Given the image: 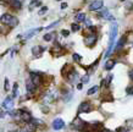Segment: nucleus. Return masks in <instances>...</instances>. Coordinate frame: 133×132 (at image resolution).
Listing matches in <instances>:
<instances>
[{"instance_id": "f8f14e48", "label": "nucleus", "mask_w": 133, "mask_h": 132, "mask_svg": "<svg viewBox=\"0 0 133 132\" xmlns=\"http://www.w3.org/2000/svg\"><path fill=\"white\" fill-rule=\"evenodd\" d=\"M55 98H56V93L51 92V91H48V92L45 93V96H44V102L45 103H51Z\"/></svg>"}, {"instance_id": "7c9ffc66", "label": "nucleus", "mask_w": 133, "mask_h": 132, "mask_svg": "<svg viewBox=\"0 0 133 132\" xmlns=\"http://www.w3.org/2000/svg\"><path fill=\"white\" fill-rule=\"evenodd\" d=\"M61 34H62L64 37H67L70 34V32L69 31H66V29H62V31H61Z\"/></svg>"}, {"instance_id": "f257e3e1", "label": "nucleus", "mask_w": 133, "mask_h": 132, "mask_svg": "<svg viewBox=\"0 0 133 132\" xmlns=\"http://www.w3.org/2000/svg\"><path fill=\"white\" fill-rule=\"evenodd\" d=\"M117 32H118V26H117L116 22H112L111 23V29H110V37H109V47H108V52L105 54V56H108L112 53L114 45H115V42H116V37H117Z\"/></svg>"}, {"instance_id": "9d476101", "label": "nucleus", "mask_w": 133, "mask_h": 132, "mask_svg": "<svg viewBox=\"0 0 133 132\" xmlns=\"http://www.w3.org/2000/svg\"><path fill=\"white\" fill-rule=\"evenodd\" d=\"M66 77H67V80L71 82V83H75L77 80H78V73H77V71H75V70H71V71L66 75Z\"/></svg>"}, {"instance_id": "f03ea898", "label": "nucleus", "mask_w": 133, "mask_h": 132, "mask_svg": "<svg viewBox=\"0 0 133 132\" xmlns=\"http://www.w3.org/2000/svg\"><path fill=\"white\" fill-rule=\"evenodd\" d=\"M1 22L9 27H16L17 23H18V20H17L15 16H12L10 14H4L1 16Z\"/></svg>"}, {"instance_id": "2f4dec72", "label": "nucleus", "mask_w": 133, "mask_h": 132, "mask_svg": "<svg viewBox=\"0 0 133 132\" xmlns=\"http://www.w3.org/2000/svg\"><path fill=\"white\" fill-rule=\"evenodd\" d=\"M9 89H10V87H9V80L6 78L5 80V91H9Z\"/></svg>"}, {"instance_id": "aec40b11", "label": "nucleus", "mask_w": 133, "mask_h": 132, "mask_svg": "<svg viewBox=\"0 0 133 132\" xmlns=\"http://www.w3.org/2000/svg\"><path fill=\"white\" fill-rule=\"evenodd\" d=\"M98 89H99V87H98V86H93L92 88H89V89H88L87 94H88V96H92V94H94V93L98 92Z\"/></svg>"}, {"instance_id": "2eb2a0df", "label": "nucleus", "mask_w": 133, "mask_h": 132, "mask_svg": "<svg viewBox=\"0 0 133 132\" xmlns=\"http://www.w3.org/2000/svg\"><path fill=\"white\" fill-rule=\"evenodd\" d=\"M98 17H100V18H108L109 17V10L108 9H101L100 11L98 12Z\"/></svg>"}, {"instance_id": "473e14b6", "label": "nucleus", "mask_w": 133, "mask_h": 132, "mask_svg": "<svg viewBox=\"0 0 133 132\" xmlns=\"http://www.w3.org/2000/svg\"><path fill=\"white\" fill-rule=\"evenodd\" d=\"M128 76H129V78H131V80H133V70H131V71L128 72Z\"/></svg>"}, {"instance_id": "f3484780", "label": "nucleus", "mask_w": 133, "mask_h": 132, "mask_svg": "<svg viewBox=\"0 0 133 132\" xmlns=\"http://www.w3.org/2000/svg\"><path fill=\"white\" fill-rule=\"evenodd\" d=\"M126 40H127V38H126L125 36H122V38L120 39V42L117 43V45H116V52L117 50H120V49H122V47L125 45V43H126Z\"/></svg>"}, {"instance_id": "5701e85b", "label": "nucleus", "mask_w": 133, "mask_h": 132, "mask_svg": "<svg viewBox=\"0 0 133 132\" xmlns=\"http://www.w3.org/2000/svg\"><path fill=\"white\" fill-rule=\"evenodd\" d=\"M17 89H18V84L15 83V84H14V96H12L14 98H16V97H17V93H18V91H17Z\"/></svg>"}, {"instance_id": "c756f323", "label": "nucleus", "mask_w": 133, "mask_h": 132, "mask_svg": "<svg viewBox=\"0 0 133 132\" xmlns=\"http://www.w3.org/2000/svg\"><path fill=\"white\" fill-rule=\"evenodd\" d=\"M126 125H127L129 128H132L133 127V120H132V119H131V120H127V121H126Z\"/></svg>"}, {"instance_id": "f704fd0d", "label": "nucleus", "mask_w": 133, "mask_h": 132, "mask_svg": "<svg viewBox=\"0 0 133 132\" xmlns=\"http://www.w3.org/2000/svg\"><path fill=\"white\" fill-rule=\"evenodd\" d=\"M85 24L90 27V20H89V18H87V20H85Z\"/></svg>"}, {"instance_id": "e433bc0d", "label": "nucleus", "mask_w": 133, "mask_h": 132, "mask_svg": "<svg viewBox=\"0 0 133 132\" xmlns=\"http://www.w3.org/2000/svg\"><path fill=\"white\" fill-rule=\"evenodd\" d=\"M56 1H61V0H56Z\"/></svg>"}, {"instance_id": "39448f33", "label": "nucleus", "mask_w": 133, "mask_h": 132, "mask_svg": "<svg viewBox=\"0 0 133 132\" xmlns=\"http://www.w3.org/2000/svg\"><path fill=\"white\" fill-rule=\"evenodd\" d=\"M3 109L8 110V111H12V109H14V98L12 97H6V99L3 103Z\"/></svg>"}, {"instance_id": "dca6fc26", "label": "nucleus", "mask_w": 133, "mask_h": 132, "mask_svg": "<svg viewBox=\"0 0 133 132\" xmlns=\"http://www.w3.org/2000/svg\"><path fill=\"white\" fill-rule=\"evenodd\" d=\"M39 31H42V27L37 28V29H32L31 32H28L27 34H26V36H24V38H26V39H29V38H32V37L34 36V34H37V33L39 32Z\"/></svg>"}, {"instance_id": "a211bd4d", "label": "nucleus", "mask_w": 133, "mask_h": 132, "mask_svg": "<svg viewBox=\"0 0 133 132\" xmlns=\"http://www.w3.org/2000/svg\"><path fill=\"white\" fill-rule=\"evenodd\" d=\"M75 18H76V21H78V22H82V21L87 20V18H85V14H84V12H79V14H77Z\"/></svg>"}, {"instance_id": "6e6552de", "label": "nucleus", "mask_w": 133, "mask_h": 132, "mask_svg": "<svg viewBox=\"0 0 133 132\" xmlns=\"http://www.w3.org/2000/svg\"><path fill=\"white\" fill-rule=\"evenodd\" d=\"M64 126H65V122L62 119H60V117H56L55 120L52 121V128H54L55 131H59L61 128H64Z\"/></svg>"}, {"instance_id": "393cba45", "label": "nucleus", "mask_w": 133, "mask_h": 132, "mask_svg": "<svg viewBox=\"0 0 133 132\" xmlns=\"http://www.w3.org/2000/svg\"><path fill=\"white\" fill-rule=\"evenodd\" d=\"M59 23H60V20H59V21H56V22H52L51 24H49L48 27H45V29H51L52 27H55V26H57V24H59Z\"/></svg>"}, {"instance_id": "72a5a7b5", "label": "nucleus", "mask_w": 133, "mask_h": 132, "mask_svg": "<svg viewBox=\"0 0 133 132\" xmlns=\"http://www.w3.org/2000/svg\"><path fill=\"white\" fill-rule=\"evenodd\" d=\"M66 8H67V4H66V3H62V4H61V9H62V10H65Z\"/></svg>"}, {"instance_id": "bb28decb", "label": "nucleus", "mask_w": 133, "mask_h": 132, "mask_svg": "<svg viewBox=\"0 0 133 132\" xmlns=\"http://www.w3.org/2000/svg\"><path fill=\"white\" fill-rule=\"evenodd\" d=\"M115 132H128V128L127 127H117L115 130Z\"/></svg>"}, {"instance_id": "4be33fe9", "label": "nucleus", "mask_w": 133, "mask_h": 132, "mask_svg": "<svg viewBox=\"0 0 133 132\" xmlns=\"http://www.w3.org/2000/svg\"><path fill=\"white\" fill-rule=\"evenodd\" d=\"M46 11H48V8H46V6H43V8L41 9V10H39V11H38V15H44V14H46Z\"/></svg>"}, {"instance_id": "6ab92c4d", "label": "nucleus", "mask_w": 133, "mask_h": 132, "mask_svg": "<svg viewBox=\"0 0 133 132\" xmlns=\"http://www.w3.org/2000/svg\"><path fill=\"white\" fill-rule=\"evenodd\" d=\"M55 37V33L51 32V33H46V34H44V37H43V39L45 40V42H50V40L52 39Z\"/></svg>"}, {"instance_id": "423d86ee", "label": "nucleus", "mask_w": 133, "mask_h": 132, "mask_svg": "<svg viewBox=\"0 0 133 132\" xmlns=\"http://www.w3.org/2000/svg\"><path fill=\"white\" fill-rule=\"evenodd\" d=\"M92 109H93V106L89 102H83L79 105V108H78V114H81V112H89V111H92Z\"/></svg>"}, {"instance_id": "cd10ccee", "label": "nucleus", "mask_w": 133, "mask_h": 132, "mask_svg": "<svg viewBox=\"0 0 133 132\" xmlns=\"http://www.w3.org/2000/svg\"><path fill=\"white\" fill-rule=\"evenodd\" d=\"M73 60L75 61H78V62H79V61H81V59H82V56L81 55H78V54H73Z\"/></svg>"}, {"instance_id": "20e7f679", "label": "nucleus", "mask_w": 133, "mask_h": 132, "mask_svg": "<svg viewBox=\"0 0 133 132\" xmlns=\"http://www.w3.org/2000/svg\"><path fill=\"white\" fill-rule=\"evenodd\" d=\"M29 78H31L33 83L36 84V87H39L42 84V76L41 73H38V72H31L29 73Z\"/></svg>"}, {"instance_id": "9b49d317", "label": "nucleus", "mask_w": 133, "mask_h": 132, "mask_svg": "<svg viewBox=\"0 0 133 132\" xmlns=\"http://www.w3.org/2000/svg\"><path fill=\"white\" fill-rule=\"evenodd\" d=\"M44 50L45 49L43 48V47H41V45H37V47H33L32 48V53H33V55L36 56V58H41Z\"/></svg>"}, {"instance_id": "c9c22d12", "label": "nucleus", "mask_w": 133, "mask_h": 132, "mask_svg": "<svg viewBox=\"0 0 133 132\" xmlns=\"http://www.w3.org/2000/svg\"><path fill=\"white\" fill-rule=\"evenodd\" d=\"M120 1H126V0H120Z\"/></svg>"}, {"instance_id": "ddd939ff", "label": "nucleus", "mask_w": 133, "mask_h": 132, "mask_svg": "<svg viewBox=\"0 0 133 132\" xmlns=\"http://www.w3.org/2000/svg\"><path fill=\"white\" fill-rule=\"evenodd\" d=\"M10 6L15 10H20L22 8V4H21L20 0H10Z\"/></svg>"}, {"instance_id": "0eeeda50", "label": "nucleus", "mask_w": 133, "mask_h": 132, "mask_svg": "<svg viewBox=\"0 0 133 132\" xmlns=\"http://www.w3.org/2000/svg\"><path fill=\"white\" fill-rule=\"evenodd\" d=\"M103 5H104L103 0H94L92 4L89 5V10H90V11H97V10H101V9H103Z\"/></svg>"}, {"instance_id": "b1692460", "label": "nucleus", "mask_w": 133, "mask_h": 132, "mask_svg": "<svg viewBox=\"0 0 133 132\" xmlns=\"http://www.w3.org/2000/svg\"><path fill=\"white\" fill-rule=\"evenodd\" d=\"M71 28H72V31L73 32H77V31H79V24L78 23H72V26H71Z\"/></svg>"}, {"instance_id": "c85d7f7f", "label": "nucleus", "mask_w": 133, "mask_h": 132, "mask_svg": "<svg viewBox=\"0 0 133 132\" xmlns=\"http://www.w3.org/2000/svg\"><path fill=\"white\" fill-rule=\"evenodd\" d=\"M89 82V76L88 75H85L84 77H82V83H88Z\"/></svg>"}, {"instance_id": "1a4fd4ad", "label": "nucleus", "mask_w": 133, "mask_h": 132, "mask_svg": "<svg viewBox=\"0 0 133 132\" xmlns=\"http://www.w3.org/2000/svg\"><path fill=\"white\" fill-rule=\"evenodd\" d=\"M36 88H37L36 84L31 81V78H28V80L26 81V89H27L28 94H33V93L36 92Z\"/></svg>"}, {"instance_id": "7ed1b4c3", "label": "nucleus", "mask_w": 133, "mask_h": 132, "mask_svg": "<svg viewBox=\"0 0 133 132\" xmlns=\"http://www.w3.org/2000/svg\"><path fill=\"white\" fill-rule=\"evenodd\" d=\"M95 42H97V36H95V33H89L88 36L84 37V44L87 45V47H93L94 44H95Z\"/></svg>"}, {"instance_id": "4468645a", "label": "nucleus", "mask_w": 133, "mask_h": 132, "mask_svg": "<svg viewBox=\"0 0 133 132\" xmlns=\"http://www.w3.org/2000/svg\"><path fill=\"white\" fill-rule=\"evenodd\" d=\"M115 64H116V61L114 60V59H110V60H108L106 62H105V65H104V67H105V70H111V68H114V66H115Z\"/></svg>"}, {"instance_id": "412c9836", "label": "nucleus", "mask_w": 133, "mask_h": 132, "mask_svg": "<svg viewBox=\"0 0 133 132\" xmlns=\"http://www.w3.org/2000/svg\"><path fill=\"white\" fill-rule=\"evenodd\" d=\"M39 5H41V0H33L29 4V9H34L36 6H39Z\"/></svg>"}, {"instance_id": "a878e982", "label": "nucleus", "mask_w": 133, "mask_h": 132, "mask_svg": "<svg viewBox=\"0 0 133 132\" xmlns=\"http://www.w3.org/2000/svg\"><path fill=\"white\" fill-rule=\"evenodd\" d=\"M126 93L129 94V96H132L133 94V86H128V87L126 88Z\"/></svg>"}]
</instances>
